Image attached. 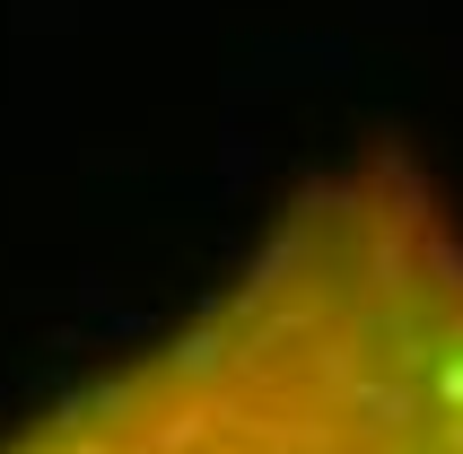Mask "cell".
<instances>
[{
  "mask_svg": "<svg viewBox=\"0 0 463 454\" xmlns=\"http://www.w3.org/2000/svg\"><path fill=\"white\" fill-rule=\"evenodd\" d=\"M0 454H463V210L393 140L315 166L175 324Z\"/></svg>",
  "mask_w": 463,
  "mask_h": 454,
  "instance_id": "6da1fadb",
  "label": "cell"
}]
</instances>
